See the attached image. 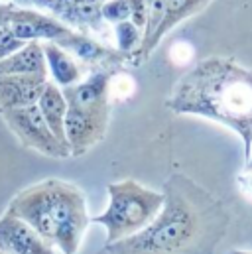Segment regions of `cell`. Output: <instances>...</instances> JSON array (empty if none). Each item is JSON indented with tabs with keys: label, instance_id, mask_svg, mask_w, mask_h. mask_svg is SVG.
<instances>
[{
	"label": "cell",
	"instance_id": "cell-25",
	"mask_svg": "<svg viewBox=\"0 0 252 254\" xmlns=\"http://www.w3.org/2000/svg\"><path fill=\"white\" fill-rule=\"evenodd\" d=\"M0 254H4V253H0Z\"/></svg>",
	"mask_w": 252,
	"mask_h": 254
},
{
	"label": "cell",
	"instance_id": "cell-9",
	"mask_svg": "<svg viewBox=\"0 0 252 254\" xmlns=\"http://www.w3.org/2000/svg\"><path fill=\"white\" fill-rule=\"evenodd\" d=\"M0 253L4 254H58L28 223L4 211L0 217Z\"/></svg>",
	"mask_w": 252,
	"mask_h": 254
},
{
	"label": "cell",
	"instance_id": "cell-19",
	"mask_svg": "<svg viewBox=\"0 0 252 254\" xmlns=\"http://www.w3.org/2000/svg\"><path fill=\"white\" fill-rule=\"evenodd\" d=\"M24 46H26V44L14 36V32L10 30V26H8V24L0 26V60H4V58H8V56H12L14 52L22 50Z\"/></svg>",
	"mask_w": 252,
	"mask_h": 254
},
{
	"label": "cell",
	"instance_id": "cell-20",
	"mask_svg": "<svg viewBox=\"0 0 252 254\" xmlns=\"http://www.w3.org/2000/svg\"><path fill=\"white\" fill-rule=\"evenodd\" d=\"M130 2V22L144 32L146 26V18H148V8H146V0H128Z\"/></svg>",
	"mask_w": 252,
	"mask_h": 254
},
{
	"label": "cell",
	"instance_id": "cell-8",
	"mask_svg": "<svg viewBox=\"0 0 252 254\" xmlns=\"http://www.w3.org/2000/svg\"><path fill=\"white\" fill-rule=\"evenodd\" d=\"M8 26L14 32V36L18 40H22L24 44L40 42V40L58 44L60 40L73 34V30L67 28L58 18L46 16L38 10H30V8H18L16 4L10 12Z\"/></svg>",
	"mask_w": 252,
	"mask_h": 254
},
{
	"label": "cell",
	"instance_id": "cell-3",
	"mask_svg": "<svg viewBox=\"0 0 252 254\" xmlns=\"http://www.w3.org/2000/svg\"><path fill=\"white\" fill-rule=\"evenodd\" d=\"M6 211L28 223L63 254H77L91 223L85 193L62 180H44L26 188L10 201Z\"/></svg>",
	"mask_w": 252,
	"mask_h": 254
},
{
	"label": "cell",
	"instance_id": "cell-1",
	"mask_svg": "<svg viewBox=\"0 0 252 254\" xmlns=\"http://www.w3.org/2000/svg\"><path fill=\"white\" fill-rule=\"evenodd\" d=\"M164 207L138 235L105 245L99 254H213L229 215L221 203L184 174L164 184Z\"/></svg>",
	"mask_w": 252,
	"mask_h": 254
},
{
	"label": "cell",
	"instance_id": "cell-11",
	"mask_svg": "<svg viewBox=\"0 0 252 254\" xmlns=\"http://www.w3.org/2000/svg\"><path fill=\"white\" fill-rule=\"evenodd\" d=\"M209 2H211V0H166L164 18H162V22H160L156 34L152 36L150 44L134 58V65L144 64V62L150 58V54L158 48V44L162 42V38H164L168 32H172V30H174L180 22H184L186 18H191L193 14L201 12Z\"/></svg>",
	"mask_w": 252,
	"mask_h": 254
},
{
	"label": "cell",
	"instance_id": "cell-17",
	"mask_svg": "<svg viewBox=\"0 0 252 254\" xmlns=\"http://www.w3.org/2000/svg\"><path fill=\"white\" fill-rule=\"evenodd\" d=\"M101 18L109 26L130 20V2L128 0H105L101 6Z\"/></svg>",
	"mask_w": 252,
	"mask_h": 254
},
{
	"label": "cell",
	"instance_id": "cell-5",
	"mask_svg": "<svg viewBox=\"0 0 252 254\" xmlns=\"http://www.w3.org/2000/svg\"><path fill=\"white\" fill-rule=\"evenodd\" d=\"M109 103L111 101H99V103L67 101L63 127L71 156H83L87 150H91L95 144H99L105 138L109 125Z\"/></svg>",
	"mask_w": 252,
	"mask_h": 254
},
{
	"label": "cell",
	"instance_id": "cell-10",
	"mask_svg": "<svg viewBox=\"0 0 252 254\" xmlns=\"http://www.w3.org/2000/svg\"><path fill=\"white\" fill-rule=\"evenodd\" d=\"M46 83V75H0V111L36 105Z\"/></svg>",
	"mask_w": 252,
	"mask_h": 254
},
{
	"label": "cell",
	"instance_id": "cell-13",
	"mask_svg": "<svg viewBox=\"0 0 252 254\" xmlns=\"http://www.w3.org/2000/svg\"><path fill=\"white\" fill-rule=\"evenodd\" d=\"M0 75H46L48 64L40 42H28L22 50L0 60Z\"/></svg>",
	"mask_w": 252,
	"mask_h": 254
},
{
	"label": "cell",
	"instance_id": "cell-16",
	"mask_svg": "<svg viewBox=\"0 0 252 254\" xmlns=\"http://www.w3.org/2000/svg\"><path fill=\"white\" fill-rule=\"evenodd\" d=\"M146 8H148V18H146V26H144V32H142V44L130 56V64H134V58L150 44L152 36L156 34V30H158V26L164 18V12H166V0H146Z\"/></svg>",
	"mask_w": 252,
	"mask_h": 254
},
{
	"label": "cell",
	"instance_id": "cell-2",
	"mask_svg": "<svg viewBox=\"0 0 252 254\" xmlns=\"http://www.w3.org/2000/svg\"><path fill=\"white\" fill-rule=\"evenodd\" d=\"M176 115H195L233 128L252 148V69L229 58H207L174 87L168 103Z\"/></svg>",
	"mask_w": 252,
	"mask_h": 254
},
{
	"label": "cell",
	"instance_id": "cell-23",
	"mask_svg": "<svg viewBox=\"0 0 252 254\" xmlns=\"http://www.w3.org/2000/svg\"><path fill=\"white\" fill-rule=\"evenodd\" d=\"M245 170H252V148H251V154H249V158L245 160Z\"/></svg>",
	"mask_w": 252,
	"mask_h": 254
},
{
	"label": "cell",
	"instance_id": "cell-14",
	"mask_svg": "<svg viewBox=\"0 0 252 254\" xmlns=\"http://www.w3.org/2000/svg\"><path fill=\"white\" fill-rule=\"evenodd\" d=\"M38 109H40L46 125L54 132V136L69 148L67 138H65V127H63L65 113H67V101L63 97L62 87H58L54 81H48L44 91H42V95H40V99H38Z\"/></svg>",
	"mask_w": 252,
	"mask_h": 254
},
{
	"label": "cell",
	"instance_id": "cell-4",
	"mask_svg": "<svg viewBox=\"0 0 252 254\" xmlns=\"http://www.w3.org/2000/svg\"><path fill=\"white\" fill-rule=\"evenodd\" d=\"M109 207L91 223L103 225L107 229V245L128 239L144 231L164 207V193L146 190L134 180L111 184L109 188Z\"/></svg>",
	"mask_w": 252,
	"mask_h": 254
},
{
	"label": "cell",
	"instance_id": "cell-22",
	"mask_svg": "<svg viewBox=\"0 0 252 254\" xmlns=\"http://www.w3.org/2000/svg\"><path fill=\"white\" fill-rule=\"evenodd\" d=\"M12 8H14V2H2L0 4V26L8 24V18H10Z\"/></svg>",
	"mask_w": 252,
	"mask_h": 254
},
{
	"label": "cell",
	"instance_id": "cell-6",
	"mask_svg": "<svg viewBox=\"0 0 252 254\" xmlns=\"http://www.w3.org/2000/svg\"><path fill=\"white\" fill-rule=\"evenodd\" d=\"M4 123L8 128L20 138V142L36 152H42L50 158H69L71 152L69 148L62 144L50 127L46 125L38 103L30 105V107H22V109H6L0 111Z\"/></svg>",
	"mask_w": 252,
	"mask_h": 254
},
{
	"label": "cell",
	"instance_id": "cell-21",
	"mask_svg": "<svg viewBox=\"0 0 252 254\" xmlns=\"http://www.w3.org/2000/svg\"><path fill=\"white\" fill-rule=\"evenodd\" d=\"M237 182H239L241 193H243L245 197L252 199V170H245V172L237 178Z\"/></svg>",
	"mask_w": 252,
	"mask_h": 254
},
{
	"label": "cell",
	"instance_id": "cell-7",
	"mask_svg": "<svg viewBox=\"0 0 252 254\" xmlns=\"http://www.w3.org/2000/svg\"><path fill=\"white\" fill-rule=\"evenodd\" d=\"M22 8L32 4L38 8H48L54 12V18L63 22L73 32L89 36V32L107 38L109 24L101 18V6L105 0H12Z\"/></svg>",
	"mask_w": 252,
	"mask_h": 254
},
{
	"label": "cell",
	"instance_id": "cell-15",
	"mask_svg": "<svg viewBox=\"0 0 252 254\" xmlns=\"http://www.w3.org/2000/svg\"><path fill=\"white\" fill-rule=\"evenodd\" d=\"M115 42H117V50L121 54H125L130 64V56L140 48L142 44V30H138L130 20L115 24Z\"/></svg>",
	"mask_w": 252,
	"mask_h": 254
},
{
	"label": "cell",
	"instance_id": "cell-12",
	"mask_svg": "<svg viewBox=\"0 0 252 254\" xmlns=\"http://www.w3.org/2000/svg\"><path fill=\"white\" fill-rule=\"evenodd\" d=\"M44 56H46V64H48V73L52 75L54 83L58 87H71L77 85L79 81H83V65L79 64L73 56H69L65 50H62L58 44L54 42H44L42 44Z\"/></svg>",
	"mask_w": 252,
	"mask_h": 254
},
{
	"label": "cell",
	"instance_id": "cell-24",
	"mask_svg": "<svg viewBox=\"0 0 252 254\" xmlns=\"http://www.w3.org/2000/svg\"><path fill=\"white\" fill-rule=\"evenodd\" d=\"M229 254H252L251 251H231Z\"/></svg>",
	"mask_w": 252,
	"mask_h": 254
},
{
	"label": "cell",
	"instance_id": "cell-18",
	"mask_svg": "<svg viewBox=\"0 0 252 254\" xmlns=\"http://www.w3.org/2000/svg\"><path fill=\"white\" fill-rule=\"evenodd\" d=\"M134 91V81L121 71H115L111 81H109V101L113 99H126Z\"/></svg>",
	"mask_w": 252,
	"mask_h": 254
}]
</instances>
